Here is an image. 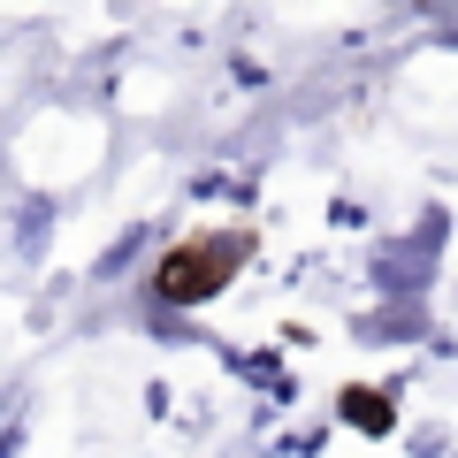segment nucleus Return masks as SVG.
Returning a JSON list of instances; mask_svg holds the SVG:
<instances>
[{
    "mask_svg": "<svg viewBox=\"0 0 458 458\" xmlns=\"http://www.w3.org/2000/svg\"><path fill=\"white\" fill-rule=\"evenodd\" d=\"M344 428H360V436H390L397 428V405L382 390H360V382H352V390H344Z\"/></svg>",
    "mask_w": 458,
    "mask_h": 458,
    "instance_id": "f03ea898",
    "label": "nucleus"
},
{
    "mask_svg": "<svg viewBox=\"0 0 458 458\" xmlns=\"http://www.w3.org/2000/svg\"><path fill=\"white\" fill-rule=\"evenodd\" d=\"M245 252H252L245 229H222V237H183V245L153 267V298H168V306H207V298L229 291V276L245 267Z\"/></svg>",
    "mask_w": 458,
    "mask_h": 458,
    "instance_id": "f257e3e1",
    "label": "nucleus"
}]
</instances>
